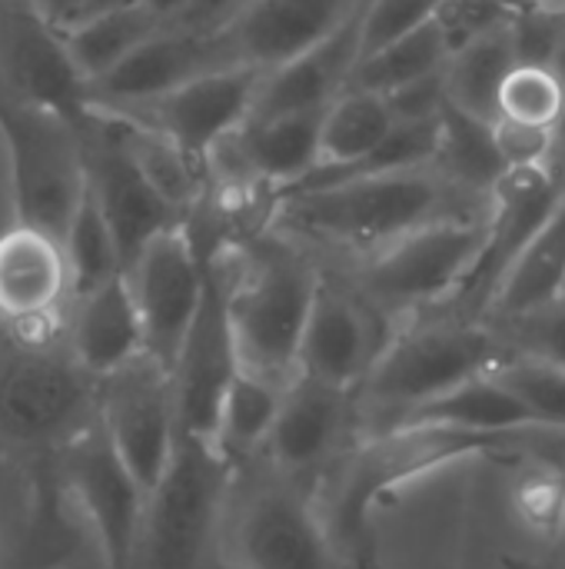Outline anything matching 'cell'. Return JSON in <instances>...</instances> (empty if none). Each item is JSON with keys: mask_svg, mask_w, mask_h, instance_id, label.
Returning a JSON list of instances; mask_svg holds the SVG:
<instances>
[{"mask_svg": "<svg viewBox=\"0 0 565 569\" xmlns=\"http://www.w3.org/2000/svg\"><path fill=\"white\" fill-rule=\"evenodd\" d=\"M400 423H440V427H463V430H483V433H529L539 430L536 417L526 410V403L493 373L476 377L410 413L393 420ZM383 430V427H380Z\"/></svg>", "mask_w": 565, "mask_h": 569, "instance_id": "obj_26", "label": "cell"}, {"mask_svg": "<svg viewBox=\"0 0 565 569\" xmlns=\"http://www.w3.org/2000/svg\"><path fill=\"white\" fill-rule=\"evenodd\" d=\"M565 103V83L553 67H529V63H516L513 73L503 83V117L523 120V123H539V127H553L563 113Z\"/></svg>", "mask_w": 565, "mask_h": 569, "instance_id": "obj_37", "label": "cell"}, {"mask_svg": "<svg viewBox=\"0 0 565 569\" xmlns=\"http://www.w3.org/2000/svg\"><path fill=\"white\" fill-rule=\"evenodd\" d=\"M506 10H513V13H519V10H529L533 7V0H500Z\"/></svg>", "mask_w": 565, "mask_h": 569, "instance_id": "obj_51", "label": "cell"}, {"mask_svg": "<svg viewBox=\"0 0 565 569\" xmlns=\"http://www.w3.org/2000/svg\"><path fill=\"white\" fill-rule=\"evenodd\" d=\"M120 3H130V0H90V3H87V10H83V17H93V13L110 10V7H120ZM83 17H80V20H83Z\"/></svg>", "mask_w": 565, "mask_h": 569, "instance_id": "obj_48", "label": "cell"}, {"mask_svg": "<svg viewBox=\"0 0 565 569\" xmlns=\"http://www.w3.org/2000/svg\"><path fill=\"white\" fill-rule=\"evenodd\" d=\"M486 220L433 223L393 240L390 247L370 257L333 263L323 270L346 283L366 307H373L390 323L413 320L443 310L456 297L483 250Z\"/></svg>", "mask_w": 565, "mask_h": 569, "instance_id": "obj_5", "label": "cell"}, {"mask_svg": "<svg viewBox=\"0 0 565 569\" xmlns=\"http://www.w3.org/2000/svg\"><path fill=\"white\" fill-rule=\"evenodd\" d=\"M363 10H366V3H363ZM363 10L353 13L330 40H323L310 53H303L276 70H266L250 117L263 120V117H276V113L330 107L346 90V83L360 63Z\"/></svg>", "mask_w": 565, "mask_h": 569, "instance_id": "obj_22", "label": "cell"}, {"mask_svg": "<svg viewBox=\"0 0 565 569\" xmlns=\"http://www.w3.org/2000/svg\"><path fill=\"white\" fill-rule=\"evenodd\" d=\"M253 0H186L183 13L170 23L180 30H200V33H220L226 30Z\"/></svg>", "mask_w": 565, "mask_h": 569, "instance_id": "obj_44", "label": "cell"}, {"mask_svg": "<svg viewBox=\"0 0 565 569\" xmlns=\"http://www.w3.org/2000/svg\"><path fill=\"white\" fill-rule=\"evenodd\" d=\"M210 260L223 277L240 370L293 383L323 263L266 230L223 240Z\"/></svg>", "mask_w": 565, "mask_h": 569, "instance_id": "obj_2", "label": "cell"}, {"mask_svg": "<svg viewBox=\"0 0 565 569\" xmlns=\"http://www.w3.org/2000/svg\"><path fill=\"white\" fill-rule=\"evenodd\" d=\"M503 567L506 569H565V537L559 540V547H556V553H553V560L549 563H526V560H503Z\"/></svg>", "mask_w": 565, "mask_h": 569, "instance_id": "obj_47", "label": "cell"}, {"mask_svg": "<svg viewBox=\"0 0 565 569\" xmlns=\"http://www.w3.org/2000/svg\"><path fill=\"white\" fill-rule=\"evenodd\" d=\"M553 70L559 73V80L565 83V30H563V40H559V50H556V60H553Z\"/></svg>", "mask_w": 565, "mask_h": 569, "instance_id": "obj_49", "label": "cell"}, {"mask_svg": "<svg viewBox=\"0 0 565 569\" xmlns=\"http://www.w3.org/2000/svg\"><path fill=\"white\" fill-rule=\"evenodd\" d=\"M140 3H143L147 10H153L167 27H170V23L183 13V7H186V0H140Z\"/></svg>", "mask_w": 565, "mask_h": 569, "instance_id": "obj_46", "label": "cell"}, {"mask_svg": "<svg viewBox=\"0 0 565 569\" xmlns=\"http://www.w3.org/2000/svg\"><path fill=\"white\" fill-rule=\"evenodd\" d=\"M493 143L506 167H556V130L500 117L493 123Z\"/></svg>", "mask_w": 565, "mask_h": 569, "instance_id": "obj_42", "label": "cell"}, {"mask_svg": "<svg viewBox=\"0 0 565 569\" xmlns=\"http://www.w3.org/2000/svg\"><path fill=\"white\" fill-rule=\"evenodd\" d=\"M206 267H210L206 297L170 377H173V393H176L180 430L213 440L216 417H220L230 383L240 373V360H236V347H233V333L226 320L223 277L213 267L210 253H206Z\"/></svg>", "mask_w": 565, "mask_h": 569, "instance_id": "obj_17", "label": "cell"}, {"mask_svg": "<svg viewBox=\"0 0 565 569\" xmlns=\"http://www.w3.org/2000/svg\"><path fill=\"white\" fill-rule=\"evenodd\" d=\"M286 387L290 383H273V380L246 373V370L236 373V380L230 383V390L223 397L216 430L210 440L226 463L243 460L253 450L266 447Z\"/></svg>", "mask_w": 565, "mask_h": 569, "instance_id": "obj_31", "label": "cell"}, {"mask_svg": "<svg viewBox=\"0 0 565 569\" xmlns=\"http://www.w3.org/2000/svg\"><path fill=\"white\" fill-rule=\"evenodd\" d=\"M509 503L526 530L546 540L565 537V470H559L556 463L526 467L513 483Z\"/></svg>", "mask_w": 565, "mask_h": 569, "instance_id": "obj_36", "label": "cell"}, {"mask_svg": "<svg viewBox=\"0 0 565 569\" xmlns=\"http://www.w3.org/2000/svg\"><path fill=\"white\" fill-rule=\"evenodd\" d=\"M167 23L147 10L140 0L100 10L93 17H83L63 30V40L77 60V67L83 70L87 83L110 73L120 60H127L137 47H143L150 37H157Z\"/></svg>", "mask_w": 565, "mask_h": 569, "instance_id": "obj_28", "label": "cell"}, {"mask_svg": "<svg viewBox=\"0 0 565 569\" xmlns=\"http://www.w3.org/2000/svg\"><path fill=\"white\" fill-rule=\"evenodd\" d=\"M0 133L10 157L17 223L63 243L90 187L77 123L60 110L0 97Z\"/></svg>", "mask_w": 565, "mask_h": 569, "instance_id": "obj_6", "label": "cell"}, {"mask_svg": "<svg viewBox=\"0 0 565 569\" xmlns=\"http://www.w3.org/2000/svg\"><path fill=\"white\" fill-rule=\"evenodd\" d=\"M83 377L90 373L73 353L60 357L47 340L17 337V350L0 363V417L27 433L60 427L80 407Z\"/></svg>", "mask_w": 565, "mask_h": 569, "instance_id": "obj_21", "label": "cell"}, {"mask_svg": "<svg viewBox=\"0 0 565 569\" xmlns=\"http://www.w3.org/2000/svg\"><path fill=\"white\" fill-rule=\"evenodd\" d=\"M390 107L396 113V123H426V120H440L443 110L450 107V93H446V67L423 77V80H413L400 90H393L390 97Z\"/></svg>", "mask_w": 565, "mask_h": 569, "instance_id": "obj_43", "label": "cell"}, {"mask_svg": "<svg viewBox=\"0 0 565 569\" xmlns=\"http://www.w3.org/2000/svg\"><path fill=\"white\" fill-rule=\"evenodd\" d=\"M70 120L80 130L87 180L117 237L123 273H127L157 233L183 223L186 217L176 207H170L143 177V170L137 167V160L123 143L117 113L100 107H83L70 113Z\"/></svg>", "mask_w": 565, "mask_h": 569, "instance_id": "obj_8", "label": "cell"}, {"mask_svg": "<svg viewBox=\"0 0 565 569\" xmlns=\"http://www.w3.org/2000/svg\"><path fill=\"white\" fill-rule=\"evenodd\" d=\"M236 557L243 569H336V543L300 490L273 487L246 503Z\"/></svg>", "mask_w": 565, "mask_h": 569, "instance_id": "obj_18", "label": "cell"}, {"mask_svg": "<svg viewBox=\"0 0 565 569\" xmlns=\"http://www.w3.org/2000/svg\"><path fill=\"white\" fill-rule=\"evenodd\" d=\"M0 80L7 97L77 113L87 107V77L77 67L63 30L30 0L0 3Z\"/></svg>", "mask_w": 565, "mask_h": 569, "instance_id": "obj_14", "label": "cell"}, {"mask_svg": "<svg viewBox=\"0 0 565 569\" xmlns=\"http://www.w3.org/2000/svg\"><path fill=\"white\" fill-rule=\"evenodd\" d=\"M563 197V177L556 167H506V173L493 183L490 193V220L483 250L456 290V297L433 313L483 320L500 287L513 273L516 260L526 253L539 227L549 220Z\"/></svg>", "mask_w": 565, "mask_h": 569, "instance_id": "obj_7", "label": "cell"}, {"mask_svg": "<svg viewBox=\"0 0 565 569\" xmlns=\"http://www.w3.org/2000/svg\"><path fill=\"white\" fill-rule=\"evenodd\" d=\"M70 353L97 380L147 357V333L127 273L77 300L70 320Z\"/></svg>", "mask_w": 565, "mask_h": 569, "instance_id": "obj_23", "label": "cell"}, {"mask_svg": "<svg viewBox=\"0 0 565 569\" xmlns=\"http://www.w3.org/2000/svg\"><path fill=\"white\" fill-rule=\"evenodd\" d=\"M565 297V180L563 197L549 220L539 227L526 253L516 260L513 273L500 287L483 320H503L516 313H529Z\"/></svg>", "mask_w": 565, "mask_h": 569, "instance_id": "obj_27", "label": "cell"}, {"mask_svg": "<svg viewBox=\"0 0 565 569\" xmlns=\"http://www.w3.org/2000/svg\"><path fill=\"white\" fill-rule=\"evenodd\" d=\"M393 330L396 327L386 317H380L346 283L323 270V283L300 343L296 377L360 393Z\"/></svg>", "mask_w": 565, "mask_h": 569, "instance_id": "obj_13", "label": "cell"}, {"mask_svg": "<svg viewBox=\"0 0 565 569\" xmlns=\"http://www.w3.org/2000/svg\"><path fill=\"white\" fill-rule=\"evenodd\" d=\"M496 380H503L536 417L539 430L565 433V370L513 353L506 363L493 370Z\"/></svg>", "mask_w": 565, "mask_h": 569, "instance_id": "obj_35", "label": "cell"}, {"mask_svg": "<svg viewBox=\"0 0 565 569\" xmlns=\"http://www.w3.org/2000/svg\"><path fill=\"white\" fill-rule=\"evenodd\" d=\"M363 3L366 0H253L226 27V37L240 63L276 70L330 40Z\"/></svg>", "mask_w": 565, "mask_h": 569, "instance_id": "obj_20", "label": "cell"}, {"mask_svg": "<svg viewBox=\"0 0 565 569\" xmlns=\"http://www.w3.org/2000/svg\"><path fill=\"white\" fill-rule=\"evenodd\" d=\"M565 150V103H563V113H559V120H556V157Z\"/></svg>", "mask_w": 565, "mask_h": 569, "instance_id": "obj_50", "label": "cell"}, {"mask_svg": "<svg viewBox=\"0 0 565 569\" xmlns=\"http://www.w3.org/2000/svg\"><path fill=\"white\" fill-rule=\"evenodd\" d=\"M63 490L83 513L100 547L103 569H130L147 523V490L113 450L100 417L63 457Z\"/></svg>", "mask_w": 565, "mask_h": 569, "instance_id": "obj_11", "label": "cell"}, {"mask_svg": "<svg viewBox=\"0 0 565 569\" xmlns=\"http://www.w3.org/2000/svg\"><path fill=\"white\" fill-rule=\"evenodd\" d=\"M519 437L523 433H483L440 423H400L376 430L353 450L343 470L330 520L333 537L350 550H360V557H370V517L383 500L443 467L513 450L519 447Z\"/></svg>", "mask_w": 565, "mask_h": 569, "instance_id": "obj_4", "label": "cell"}, {"mask_svg": "<svg viewBox=\"0 0 565 569\" xmlns=\"http://www.w3.org/2000/svg\"><path fill=\"white\" fill-rule=\"evenodd\" d=\"M440 3L443 0H366L360 27V60L436 20Z\"/></svg>", "mask_w": 565, "mask_h": 569, "instance_id": "obj_39", "label": "cell"}, {"mask_svg": "<svg viewBox=\"0 0 565 569\" xmlns=\"http://www.w3.org/2000/svg\"><path fill=\"white\" fill-rule=\"evenodd\" d=\"M556 173H559V177L565 180V150L559 153V157H556Z\"/></svg>", "mask_w": 565, "mask_h": 569, "instance_id": "obj_53", "label": "cell"}, {"mask_svg": "<svg viewBox=\"0 0 565 569\" xmlns=\"http://www.w3.org/2000/svg\"><path fill=\"white\" fill-rule=\"evenodd\" d=\"M565 30V10H546V7H529L513 13L509 20V40L516 50V63L529 67H553L559 40Z\"/></svg>", "mask_w": 565, "mask_h": 569, "instance_id": "obj_41", "label": "cell"}, {"mask_svg": "<svg viewBox=\"0 0 565 569\" xmlns=\"http://www.w3.org/2000/svg\"><path fill=\"white\" fill-rule=\"evenodd\" d=\"M450 60V43L436 20L423 23L420 30L380 47L376 53L363 57L346 83V90H370L390 97L393 90L423 80L436 70H443Z\"/></svg>", "mask_w": 565, "mask_h": 569, "instance_id": "obj_32", "label": "cell"}, {"mask_svg": "<svg viewBox=\"0 0 565 569\" xmlns=\"http://www.w3.org/2000/svg\"><path fill=\"white\" fill-rule=\"evenodd\" d=\"M323 110H296L276 113L263 120H246L233 130V143L253 173V180L273 197L280 187L306 177L320 163V127Z\"/></svg>", "mask_w": 565, "mask_h": 569, "instance_id": "obj_25", "label": "cell"}, {"mask_svg": "<svg viewBox=\"0 0 565 569\" xmlns=\"http://www.w3.org/2000/svg\"><path fill=\"white\" fill-rule=\"evenodd\" d=\"M63 250H67V263H70L73 300L93 293L97 287H103L123 273L117 237H113V230H110V223H107L90 187H87V197H83L67 237H63Z\"/></svg>", "mask_w": 565, "mask_h": 569, "instance_id": "obj_34", "label": "cell"}, {"mask_svg": "<svg viewBox=\"0 0 565 569\" xmlns=\"http://www.w3.org/2000/svg\"><path fill=\"white\" fill-rule=\"evenodd\" d=\"M393 130H396V113L383 93L343 90L323 113L316 167L356 163L376 153Z\"/></svg>", "mask_w": 565, "mask_h": 569, "instance_id": "obj_30", "label": "cell"}, {"mask_svg": "<svg viewBox=\"0 0 565 569\" xmlns=\"http://www.w3.org/2000/svg\"><path fill=\"white\" fill-rule=\"evenodd\" d=\"M263 73L266 70L246 67V63L226 67V70L196 77L150 103H140L130 110H113V113H123L143 127L160 130L186 157H193L196 163L206 167V153L226 133L240 130L250 120Z\"/></svg>", "mask_w": 565, "mask_h": 569, "instance_id": "obj_15", "label": "cell"}, {"mask_svg": "<svg viewBox=\"0 0 565 569\" xmlns=\"http://www.w3.org/2000/svg\"><path fill=\"white\" fill-rule=\"evenodd\" d=\"M103 383L107 390L100 423L120 460L130 467V473L150 497L163 473L170 470L180 443L173 377L150 357H140L137 363L123 367Z\"/></svg>", "mask_w": 565, "mask_h": 569, "instance_id": "obj_12", "label": "cell"}, {"mask_svg": "<svg viewBox=\"0 0 565 569\" xmlns=\"http://www.w3.org/2000/svg\"><path fill=\"white\" fill-rule=\"evenodd\" d=\"M73 297L67 250L57 237L13 227L0 237V317L27 340H47L63 300Z\"/></svg>", "mask_w": 565, "mask_h": 569, "instance_id": "obj_19", "label": "cell"}, {"mask_svg": "<svg viewBox=\"0 0 565 569\" xmlns=\"http://www.w3.org/2000/svg\"><path fill=\"white\" fill-rule=\"evenodd\" d=\"M127 280L140 307L147 357L173 373L210 280L206 253L196 247L186 220L157 233L127 270Z\"/></svg>", "mask_w": 565, "mask_h": 569, "instance_id": "obj_10", "label": "cell"}, {"mask_svg": "<svg viewBox=\"0 0 565 569\" xmlns=\"http://www.w3.org/2000/svg\"><path fill=\"white\" fill-rule=\"evenodd\" d=\"M490 323L503 333L513 353L565 370V297L546 307H536L529 313H516V317H503Z\"/></svg>", "mask_w": 565, "mask_h": 569, "instance_id": "obj_38", "label": "cell"}, {"mask_svg": "<svg viewBox=\"0 0 565 569\" xmlns=\"http://www.w3.org/2000/svg\"><path fill=\"white\" fill-rule=\"evenodd\" d=\"M226 67H240L226 30L200 33V30L163 27L143 47H137L127 60H120L110 73L90 80L87 107L130 110V107L150 103L196 77H206V73H216Z\"/></svg>", "mask_w": 565, "mask_h": 569, "instance_id": "obj_16", "label": "cell"}, {"mask_svg": "<svg viewBox=\"0 0 565 569\" xmlns=\"http://www.w3.org/2000/svg\"><path fill=\"white\" fill-rule=\"evenodd\" d=\"M50 23H57V27H70V23H77L80 17H83V10H87V3L90 0H30Z\"/></svg>", "mask_w": 565, "mask_h": 569, "instance_id": "obj_45", "label": "cell"}, {"mask_svg": "<svg viewBox=\"0 0 565 569\" xmlns=\"http://www.w3.org/2000/svg\"><path fill=\"white\" fill-rule=\"evenodd\" d=\"M486 217L490 193L470 190L430 163L273 200L263 230L333 267L433 223Z\"/></svg>", "mask_w": 565, "mask_h": 569, "instance_id": "obj_1", "label": "cell"}, {"mask_svg": "<svg viewBox=\"0 0 565 569\" xmlns=\"http://www.w3.org/2000/svg\"><path fill=\"white\" fill-rule=\"evenodd\" d=\"M226 460L203 437L183 433L170 470L147 500L143 543L153 569H193L216 523Z\"/></svg>", "mask_w": 565, "mask_h": 569, "instance_id": "obj_9", "label": "cell"}, {"mask_svg": "<svg viewBox=\"0 0 565 569\" xmlns=\"http://www.w3.org/2000/svg\"><path fill=\"white\" fill-rule=\"evenodd\" d=\"M516 67V50L509 40V27L486 33L483 40L456 50L446 60V93L450 103L483 123H496L503 117L500 97L503 83Z\"/></svg>", "mask_w": 565, "mask_h": 569, "instance_id": "obj_29", "label": "cell"}, {"mask_svg": "<svg viewBox=\"0 0 565 569\" xmlns=\"http://www.w3.org/2000/svg\"><path fill=\"white\" fill-rule=\"evenodd\" d=\"M509 357V343L490 320L423 313L393 330L360 393L383 413L380 427H390L403 413L493 373Z\"/></svg>", "mask_w": 565, "mask_h": 569, "instance_id": "obj_3", "label": "cell"}, {"mask_svg": "<svg viewBox=\"0 0 565 569\" xmlns=\"http://www.w3.org/2000/svg\"><path fill=\"white\" fill-rule=\"evenodd\" d=\"M433 167L480 193H493V183L506 173V163L493 143V127L456 110L453 103L443 110Z\"/></svg>", "mask_w": 565, "mask_h": 569, "instance_id": "obj_33", "label": "cell"}, {"mask_svg": "<svg viewBox=\"0 0 565 569\" xmlns=\"http://www.w3.org/2000/svg\"><path fill=\"white\" fill-rule=\"evenodd\" d=\"M533 7H546V10H565V0H533Z\"/></svg>", "mask_w": 565, "mask_h": 569, "instance_id": "obj_52", "label": "cell"}, {"mask_svg": "<svg viewBox=\"0 0 565 569\" xmlns=\"http://www.w3.org/2000/svg\"><path fill=\"white\" fill-rule=\"evenodd\" d=\"M509 20H513V10H506L500 0H443L436 10V23L450 43V57L483 40L486 33L509 27Z\"/></svg>", "mask_w": 565, "mask_h": 569, "instance_id": "obj_40", "label": "cell"}, {"mask_svg": "<svg viewBox=\"0 0 565 569\" xmlns=\"http://www.w3.org/2000/svg\"><path fill=\"white\" fill-rule=\"evenodd\" d=\"M353 397L356 393L350 390H336V387L296 377L283 390V403H280L273 433L266 440L273 463L283 473H306L320 467L346 427V410Z\"/></svg>", "mask_w": 565, "mask_h": 569, "instance_id": "obj_24", "label": "cell"}]
</instances>
